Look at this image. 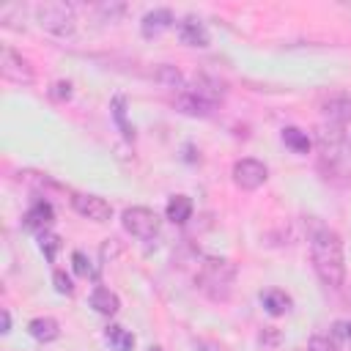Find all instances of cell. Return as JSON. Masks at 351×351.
Returning a JSON list of instances; mask_svg holds the SVG:
<instances>
[{"label": "cell", "mask_w": 351, "mask_h": 351, "mask_svg": "<svg viewBox=\"0 0 351 351\" xmlns=\"http://www.w3.org/2000/svg\"><path fill=\"white\" fill-rule=\"evenodd\" d=\"M27 335H30L33 340H38V343H52V340L60 337V326H58L55 318L38 315V318H33V321L27 324Z\"/></svg>", "instance_id": "16"}, {"label": "cell", "mask_w": 351, "mask_h": 351, "mask_svg": "<svg viewBox=\"0 0 351 351\" xmlns=\"http://www.w3.org/2000/svg\"><path fill=\"white\" fill-rule=\"evenodd\" d=\"M36 22H38L41 30H47V33H52L58 38H66L77 27V14H74L71 3L49 0V3H38L36 5Z\"/></svg>", "instance_id": "4"}, {"label": "cell", "mask_w": 351, "mask_h": 351, "mask_svg": "<svg viewBox=\"0 0 351 351\" xmlns=\"http://www.w3.org/2000/svg\"><path fill=\"white\" fill-rule=\"evenodd\" d=\"M104 340L110 343L112 351H132V348H134V335H132L129 329L118 326V324H110V326L104 329Z\"/></svg>", "instance_id": "19"}, {"label": "cell", "mask_w": 351, "mask_h": 351, "mask_svg": "<svg viewBox=\"0 0 351 351\" xmlns=\"http://www.w3.org/2000/svg\"><path fill=\"white\" fill-rule=\"evenodd\" d=\"M71 269H74V274H80V277H85V280H88V277H90V280L96 277V269L90 266L88 255H85V252H80V250H77V252H71Z\"/></svg>", "instance_id": "24"}, {"label": "cell", "mask_w": 351, "mask_h": 351, "mask_svg": "<svg viewBox=\"0 0 351 351\" xmlns=\"http://www.w3.org/2000/svg\"><path fill=\"white\" fill-rule=\"evenodd\" d=\"M165 214H167L170 222L184 225V222L192 217V200H189L186 195H173V197L167 200V206H165Z\"/></svg>", "instance_id": "18"}, {"label": "cell", "mask_w": 351, "mask_h": 351, "mask_svg": "<svg viewBox=\"0 0 351 351\" xmlns=\"http://www.w3.org/2000/svg\"><path fill=\"white\" fill-rule=\"evenodd\" d=\"M315 143H318V167L326 178L346 184L351 178V148L340 137V126L335 123H321L315 129Z\"/></svg>", "instance_id": "2"}, {"label": "cell", "mask_w": 351, "mask_h": 351, "mask_svg": "<svg viewBox=\"0 0 351 351\" xmlns=\"http://www.w3.org/2000/svg\"><path fill=\"white\" fill-rule=\"evenodd\" d=\"M195 346H197V351H222V346H217V343H208V340H197Z\"/></svg>", "instance_id": "28"}, {"label": "cell", "mask_w": 351, "mask_h": 351, "mask_svg": "<svg viewBox=\"0 0 351 351\" xmlns=\"http://www.w3.org/2000/svg\"><path fill=\"white\" fill-rule=\"evenodd\" d=\"M282 143L293 151V154H307L313 148V140L307 137V132H302L299 126H285L282 129Z\"/></svg>", "instance_id": "20"}, {"label": "cell", "mask_w": 351, "mask_h": 351, "mask_svg": "<svg viewBox=\"0 0 351 351\" xmlns=\"http://www.w3.org/2000/svg\"><path fill=\"white\" fill-rule=\"evenodd\" d=\"M154 77H156V82H162L165 88H184V74L176 69V66H159L156 71H154Z\"/></svg>", "instance_id": "21"}, {"label": "cell", "mask_w": 351, "mask_h": 351, "mask_svg": "<svg viewBox=\"0 0 351 351\" xmlns=\"http://www.w3.org/2000/svg\"><path fill=\"white\" fill-rule=\"evenodd\" d=\"M307 351H337V348H335V343H332L329 337H321V335H315V337H310V343H307Z\"/></svg>", "instance_id": "27"}, {"label": "cell", "mask_w": 351, "mask_h": 351, "mask_svg": "<svg viewBox=\"0 0 351 351\" xmlns=\"http://www.w3.org/2000/svg\"><path fill=\"white\" fill-rule=\"evenodd\" d=\"M148 351H165V348H159V346H151V348H148Z\"/></svg>", "instance_id": "32"}, {"label": "cell", "mask_w": 351, "mask_h": 351, "mask_svg": "<svg viewBox=\"0 0 351 351\" xmlns=\"http://www.w3.org/2000/svg\"><path fill=\"white\" fill-rule=\"evenodd\" d=\"M121 222H123V230L134 239H154L159 233V217L156 211L145 208V206H132L121 214Z\"/></svg>", "instance_id": "5"}, {"label": "cell", "mask_w": 351, "mask_h": 351, "mask_svg": "<svg viewBox=\"0 0 351 351\" xmlns=\"http://www.w3.org/2000/svg\"><path fill=\"white\" fill-rule=\"evenodd\" d=\"M261 304L269 315H285L291 310V296L280 288H269V291L261 293Z\"/></svg>", "instance_id": "17"}, {"label": "cell", "mask_w": 351, "mask_h": 351, "mask_svg": "<svg viewBox=\"0 0 351 351\" xmlns=\"http://www.w3.org/2000/svg\"><path fill=\"white\" fill-rule=\"evenodd\" d=\"M195 285L211 302H228L236 285V266L228 258H203L195 274Z\"/></svg>", "instance_id": "3"}, {"label": "cell", "mask_w": 351, "mask_h": 351, "mask_svg": "<svg viewBox=\"0 0 351 351\" xmlns=\"http://www.w3.org/2000/svg\"><path fill=\"white\" fill-rule=\"evenodd\" d=\"M90 307H93L99 315H115V313L121 310V299H118V293H112L110 288L96 285V288L90 291Z\"/></svg>", "instance_id": "15"}, {"label": "cell", "mask_w": 351, "mask_h": 351, "mask_svg": "<svg viewBox=\"0 0 351 351\" xmlns=\"http://www.w3.org/2000/svg\"><path fill=\"white\" fill-rule=\"evenodd\" d=\"M346 337H348V340H351V321H348V324H346Z\"/></svg>", "instance_id": "31"}, {"label": "cell", "mask_w": 351, "mask_h": 351, "mask_svg": "<svg viewBox=\"0 0 351 351\" xmlns=\"http://www.w3.org/2000/svg\"><path fill=\"white\" fill-rule=\"evenodd\" d=\"M321 112L329 123L335 126H343L351 121V96H332L321 104Z\"/></svg>", "instance_id": "12"}, {"label": "cell", "mask_w": 351, "mask_h": 351, "mask_svg": "<svg viewBox=\"0 0 351 351\" xmlns=\"http://www.w3.org/2000/svg\"><path fill=\"white\" fill-rule=\"evenodd\" d=\"M310 258L318 280L329 288H340L346 280V258H343V239L329 230L318 228L310 236Z\"/></svg>", "instance_id": "1"}, {"label": "cell", "mask_w": 351, "mask_h": 351, "mask_svg": "<svg viewBox=\"0 0 351 351\" xmlns=\"http://www.w3.org/2000/svg\"><path fill=\"white\" fill-rule=\"evenodd\" d=\"M38 247H41L44 258L52 263V261H55V255H58V250H60V236H55V233L44 230V233H38Z\"/></svg>", "instance_id": "23"}, {"label": "cell", "mask_w": 351, "mask_h": 351, "mask_svg": "<svg viewBox=\"0 0 351 351\" xmlns=\"http://www.w3.org/2000/svg\"><path fill=\"white\" fill-rule=\"evenodd\" d=\"M176 30H178V38L186 47H208V30L197 16H184L176 25Z\"/></svg>", "instance_id": "11"}, {"label": "cell", "mask_w": 351, "mask_h": 351, "mask_svg": "<svg viewBox=\"0 0 351 351\" xmlns=\"http://www.w3.org/2000/svg\"><path fill=\"white\" fill-rule=\"evenodd\" d=\"M189 93H195L197 99H203V101H208V104H217L225 90H222L219 80H214V77H208V74H195Z\"/></svg>", "instance_id": "13"}, {"label": "cell", "mask_w": 351, "mask_h": 351, "mask_svg": "<svg viewBox=\"0 0 351 351\" xmlns=\"http://www.w3.org/2000/svg\"><path fill=\"white\" fill-rule=\"evenodd\" d=\"M176 110H181L184 115H192V118H208L211 110H214V104L197 99V96L189 93V90H181V93L176 96Z\"/></svg>", "instance_id": "14"}, {"label": "cell", "mask_w": 351, "mask_h": 351, "mask_svg": "<svg viewBox=\"0 0 351 351\" xmlns=\"http://www.w3.org/2000/svg\"><path fill=\"white\" fill-rule=\"evenodd\" d=\"M0 74L3 80L8 82H16V85H30L33 82V66L19 55L14 52L11 47H3V55H0Z\"/></svg>", "instance_id": "6"}, {"label": "cell", "mask_w": 351, "mask_h": 351, "mask_svg": "<svg viewBox=\"0 0 351 351\" xmlns=\"http://www.w3.org/2000/svg\"><path fill=\"white\" fill-rule=\"evenodd\" d=\"M266 178H269V170H266V165L263 162H258V159H250V156H244V159H239L236 165H233V184L239 186V189H258V186H263L266 184Z\"/></svg>", "instance_id": "7"}, {"label": "cell", "mask_w": 351, "mask_h": 351, "mask_svg": "<svg viewBox=\"0 0 351 351\" xmlns=\"http://www.w3.org/2000/svg\"><path fill=\"white\" fill-rule=\"evenodd\" d=\"M3 335H8L11 332V315H8V310H3V329H0Z\"/></svg>", "instance_id": "30"}, {"label": "cell", "mask_w": 351, "mask_h": 351, "mask_svg": "<svg viewBox=\"0 0 351 351\" xmlns=\"http://www.w3.org/2000/svg\"><path fill=\"white\" fill-rule=\"evenodd\" d=\"M52 222H55V208H52V203L44 200V197L33 200V206H30V208L25 211V217H22V225H25L27 230H36V233L49 230Z\"/></svg>", "instance_id": "9"}, {"label": "cell", "mask_w": 351, "mask_h": 351, "mask_svg": "<svg viewBox=\"0 0 351 351\" xmlns=\"http://www.w3.org/2000/svg\"><path fill=\"white\" fill-rule=\"evenodd\" d=\"M112 118H115L118 129L123 132V137L132 140V137H134V126L126 123V99H123V96H115V99H112Z\"/></svg>", "instance_id": "22"}, {"label": "cell", "mask_w": 351, "mask_h": 351, "mask_svg": "<svg viewBox=\"0 0 351 351\" xmlns=\"http://www.w3.org/2000/svg\"><path fill=\"white\" fill-rule=\"evenodd\" d=\"M49 96H52L55 101H69V99H71V82H69V80H58V82H52Z\"/></svg>", "instance_id": "25"}, {"label": "cell", "mask_w": 351, "mask_h": 351, "mask_svg": "<svg viewBox=\"0 0 351 351\" xmlns=\"http://www.w3.org/2000/svg\"><path fill=\"white\" fill-rule=\"evenodd\" d=\"M173 11L170 8H154V11H148L145 16H143V22H140V33L145 36V38H156V36H162L165 30H170L173 27Z\"/></svg>", "instance_id": "10"}, {"label": "cell", "mask_w": 351, "mask_h": 351, "mask_svg": "<svg viewBox=\"0 0 351 351\" xmlns=\"http://www.w3.org/2000/svg\"><path fill=\"white\" fill-rule=\"evenodd\" d=\"M71 206L80 217L85 219H93V222H107L112 217V206L99 197V195H85V192H74L71 195Z\"/></svg>", "instance_id": "8"}, {"label": "cell", "mask_w": 351, "mask_h": 351, "mask_svg": "<svg viewBox=\"0 0 351 351\" xmlns=\"http://www.w3.org/2000/svg\"><path fill=\"white\" fill-rule=\"evenodd\" d=\"M340 137H343V143H346V145H348V148H351V121H348V123H343V126H340Z\"/></svg>", "instance_id": "29"}, {"label": "cell", "mask_w": 351, "mask_h": 351, "mask_svg": "<svg viewBox=\"0 0 351 351\" xmlns=\"http://www.w3.org/2000/svg\"><path fill=\"white\" fill-rule=\"evenodd\" d=\"M52 282H55V291H58V293H66V296H71V293H74V285H71V280H69V274H66V271L55 269V271H52Z\"/></svg>", "instance_id": "26"}]
</instances>
